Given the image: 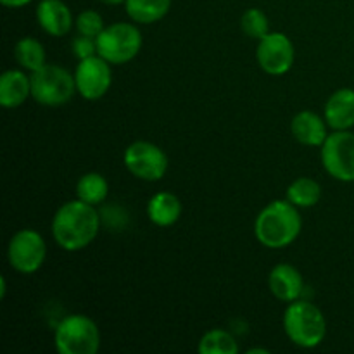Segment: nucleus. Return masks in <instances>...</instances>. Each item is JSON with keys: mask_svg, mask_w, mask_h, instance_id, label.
<instances>
[{"mask_svg": "<svg viewBox=\"0 0 354 354\" xmlns=\"http://www.w3.org/2000/svg\"><path fill=\"white\" fill-rule=\"evenodd\" d=\"M102 3H106V6H120V3H124L127 0H100Z\"/></svg>", "mask_w": 354, "mask_h": 354, "instance_id": "nucleus-27", "label": "nucleus"}, {"mask_svg": "<svg viewBox=\"0 0 354 354\" xmlns=\"http://www.w3.org/2000/svg\"><path fill=\"white\" fill-rule=\"evenodd\" d=\"M241 28L245 37H251L254 40H261L263 37L270 33L268 16L258 7L248 9L241 17Z\"/></svg>", "mask_w": 354, "mask_h": 354, "instance_id": "nucleus-23", "label": "nucleus"}, {"mask_svg": "<svg viewBox=\"0 0 354 354\" xmlns=\"http://www.w3.org/2000/svg\"><path fill=\"white\" fill-rule=\"evenodd\" d=\"M47 244L33 228L16 232L7 245V261L21 275H33L44 266Z\"/></svg>", "mask_w": 354, "mask_h": 354, "instance_id": "nucleus-7", "label": "nucleus"}, {"mask_svg": "<svg viewBox=\"0 0 354 354\" xmlns=\"http://www.w3.org/2000/svg\"><path fill=\"white\" fill-rule=\"evenodd\" d=\"M0 2H2V6L10 7V9H19V7L28 6L31 0H0Z\"/></svg>", "mask_w": 354, "mask_h": 354, "instance_id": "nucleus-26", "label": "nucleus"}, {"mask_svg": "<svg viewBox=\"0 0 354 354\" xmlns=\"http://www.w3.org/2000/svg\"><path fill=\"white\" fill-rule=\"evenodd\" d=\"M268 287L273 296L282 303H294L301 299L304 290V280L299 270L289 263L273 266L268 275Z\"/></svg>", "mask_w": 354, "mask_h": 354, "instance_id": "nucleus-13", "label": "nucleus"}, {"mask_svg": "<svg viewBox=\"0 0 354 354\" xmlns=\"http://www.w3.org/2000/svg\"><path fill=\"white\" fill-rule=\"evenodd\" d=\"M324 118L332 130H351L354 127V88H339L328 97Z\"/></svg>", "mask_w": 354, "mask_h": 354, "instance_id": "nucleus-15", "label": "nucleus"}, {"mask_svg": "<svg viewBox=\"0 0 354 354\" xmlns=\"http://www.w3.org/2000/svg\"><path fill=\"white\" fill-rule=\"evenodd\" d=\"M328 124L325 118L318 116L313 111H301L290 121V131L299 144L308 147H322L327 140Z\"/></svg>", "mask_w": 354, "mask_h": 354, "instance_id": "nucleus-14", "label": "nucleus"}, {"mask_svg": "<svg viewBox=\"0 0 354 354\" xmlns=\"http://www.w3.org/2000/svg\"><path fill=\"white\" fill-rule=\"evenodd\" d=\"M322 165L332 178L339 182H354V133L349 130H334L322 145Z\"/></svg>", "mask_w": 354, "mask_h": 354, "instance_id": "nucleus-8", "label": "nucleus"}, {"mask_svg": "<svg viewBox=\"0 0 354 354\" xmlns=\"http://www.w3.org/2000/svg\"><path fill=\"white\" fill-rule=\"evenodd\" d=\"M99 230L100 216L95 206L80 199L62 204L52 220V237L59 248L68 252L88 248Z\"/></svg>", "mask_w": 354, "mask_h": 354, "instance_id": "nucleus-1", "label": "nucleus"}, {"mask_svg": "<svg viewBox=\"0 0 354 354\" xmlns=\"http://www.w3.org/2000/svg\"><path fill=\"white\" fill-rule=\"evenodd\" d=\"M35 16L38 26L50 37H66L75 24L71 10L62 0H40Z\"/></svg>", "mask_w": 354, "mask_h": 354, "instance_id": "nucleus-12", "label": "nucleus"}, {"mask_svg": "<svg viewBox=\"0 0 354 354\" xmlns=\"http://www.w3.org/2000/svg\"><path fill=\"white\" fill-rule=\"evenodd\" d=\"M303 228L297 206L290 201H272L261 209L254 221V235L261 245L268 249H286L296 242Z\"/></svg>", "mask_w": 354, "mask_h": 354, "instance_id": "nucleus-2", "label": "nucleus"}, {"mask_svg": "<svg viewBox=\"0 0 354 354\" xmlns=\"http://www.w3.org/2000/svg\"><path fill=\"white\" fill-rule=\"evenodd\" d=\"M75 26L78 30V35H85V37L97 38L104 31V19L99 12L95 10H83L78 14L75 19Z\"/></svg>", "mask_w": 354, "mask_h": 354, "instance_id": "nucleus-24", "label": "nucleus"}, {"mask_svg": "<svg viewBox=\"0 0 354 354\" xmlns=\"http://www.w3.org/2000/svg\"><path fill=\"white\" fill-rule=\"evenodd\" d=\"M78 93L75 75L59 64H45L31 73V97L45 107H61Z\"/></svg>", "mask_w": 354, "mask_h": 354, "instance_id": "nucleus-4", "label": "nucleus"}, {"mask_svg": "<svg viewBox=\"0 0 354 354\" xmlns=\"http://www.w3.org/2000/svg\"><path fill=\"white\" fill-rule=\"evenodd\" d=\"M128 17L138 24H152L166 17L171 9V0H127Z\"/></svg>", "mask_w": 354, "mask_h": 354, "instance_id": "nucleus-18", "label": "nucleus"}, {"mask_svg": "<svg viewBox=\"0 0 354 354\" xmlns=\"http://www.w3.org/2000/svg\"><path fill=\"white\" fill-rule=\"evenodd\" d=\"M258 64L266 75L282 76L290 71L296 59L294 44L282 31H270L266 37L258 40L256 48Z\"/></svg>", "mask_w": 354, "mask_h": 354, "instance_id": "nucleus-10", "label": "nucleus"}, {"mask_svg": "<svg viewBox=\"0 0 354 354\" xmlns=\"http://www.w3.org/2000/svg\"><path fill=\"white\" fill-rule=\"evenodd\" d=\"M147 216L156 227H171L182 216V203L171 192H158L147 204Z\"/></svg>", "mask_w": 354, "mask_h": 354, "instance_id": "nucleus-17", "label": "nucleus"}, {"mask_svg": "<svg viewBox=\"0 0 354 354\" xmlns=\"http://www.w3.org/2000/svg\"><path fill=\"white\" fill-rule=\"evenodd\" d=\"M31 97V76L21 69H9L0 76V104L6 109H16Z\"/></svg>", "mask_w": 354, "mask_h": 354, "instance_id": "nucleus-16", "label": "nucleus"}, {"mask_svg": "<svg viewBox=\"0 0 354 354\" xmlns=\"http://www.w3.org/2000/svg\"><path fill=\"white\" fill-rule=\"evenodd\" d=\"M283 330L292 344L313 349L320 346L327 335V320L317 304L297 299L289 303L283 313Z\"/></svg>", "mask_w": 354, "mask_h": 354, "instance_id": "nucleus-3", "label": "nucleus"}, {"mask_svg": "<svg viewBox=\"0 0 354 354\" xmlns=\"http://www.w3.org/2000/svg\"><path fill=\"white\" fill-rule=\"evenodd\" d=\"M287 201L297 207H313L322 199V187L317 180L301 176L287 187Z\"/></svg>", "mask_w": 354, "mask_h": 354, "instance_id": "nucleus-21", "label": "nucleus"}, {"mask_svg": "<svg viewBox=\"0 0 354 354\" xmlns=\"http://www.w3.org/2000/svg\"><path fill=\"white\" fill-rule=\"evenodd\" d=\"M76 90L86 100H99L109 92L113 85L111 64L99 54L82 59L75 71Z\"/></svg>", "mask_w": 354, "mask_h": 354, "instance_id": "nucleus-11", "label": "nucleus"}, {"mask_svg": "<svg viewBox=\"0 0 354 354\" xmlns=\"http://www.w3.org/2000/svg\"><path fill=\"white\" fill-rule=\"evenodd\" d=\"M76 196L83 203H88L92 206H99L109 196V183L100 173L90 171L85 173L76 183Z\"/></svg>", "mask_w": 354, "mask_h": 354, "instance_id": "nucleus-20", "label": "nucleus"}, {"mask_svg": "<svg viewBox=\"0 0 354 354\" xmlns=\"http://www.w3.org/2000/svg\"><path fill=\"white\" fill-rule=\"evenodd\" d=\"M128 171L144 182H158L168 171V156L161 147L147 140L130 144L123 156Z\"/></svg>", "mask_w": 354, "mask_h": 354, "instance_id": "nucleus-9", "label": "nucleus"}, {"mask_svg": "<svg viewBox=\"0 0 354 354\" xmlns=\"http://www.w3.org/2000/svg\"><path fill=\"white\" fill-rule=\"evenodd\" d=\"M73 52H75V55L80 59V61H82V59L92 57V55H97L95 38L85 37V35H78V37L73 40Z\"/></svg>", "mask_w": 354, "mask_h": 354, "instance_id": "nucleus-25", "label": "nucleus"}, {"mask_svg": "<svg viewBox=\"0 0 354 354\" xmlns=\"http://www.w3.org/2000/svg\"><path fill=\"white\" fill-rule=\"evenodd\" d=\"M201 354H237L239 344L234 335L221 328L206 332L199 341Z\"/></svg>", "mask_w": 354, "mask_h": 354, "instance_id": "nucleus-22", "label": "nucleus"}, {"mask_svg": "<svg viewBox=\"0 0 354 354\" xmlns=\"http://www.w3.org/2000/svg\"><path fill=\"white\" fill-rule=\"evenodd\" d=\"M97 54L109 64H127L142 48V33L131 23H114L95 38Z\"/></svg>", "mask_w": 354, "mask_h": 354, "instance_id": "nucleus-6", "label": "nucleus"}, {"mask_svg": "<svg viewBox=\"0 0 354 354\" xmlns=\"http://www.w3.org/2000/svg\"><path fill=\"white\" fill-rule=\"evenodd\" d=\"M14 57L21 68L31 73L38 71L47 64L44 44L33 37H24L17 41L16 47H14Z\"/></svg>", "mask_w": 354, "mask_h": 354, "instance_id": "nucleus-19", "label": "nucleus"}, {"mask_svg": "<svg viewBox=\"0 0 354 354\" xmlns=\"http://www.w3.org/2000/svg\"><path fill=\"white\" fill-rule=\"evenodd\" d=\"M0 286H2V294H0V296H2V299H3V297H6V290H7L6 277H2V280H0Z\"/></svg>", "mask_w": 354, "mask_h": 354, "instance_id": "nucleus-28", "label": "nucleus"}, {"mask_svg": "<svg viewBox=\"0 0 354 354\" xmlns=\"http://www.w3.org/2000/svg\"><path fill=\"white\" fill-rule=\"evenodd\" d=\"M249 354H254V353H263V354H268V349H263V348H256V349H249Z\"/></svg>", "mask_w": 354, "mask_h": 354, "instance_id": "nucleus-29", "label": "nucleus"}, {"mask_svg": "<svg viewBox=\"0 0 354 354\" xmlns=\"http://www.w3.org/2000/svg\"><path fill=\"white\" fill-rule=\"evenodd\" d=\"M54 341L61 354H95L100 349V330L92 318L69 315L55 328Z\"/></svg>", "mask_w": 354, "mask_h": 354, "instance_id": "nucleus-5", "label": "nucleus"}]
</instances>
